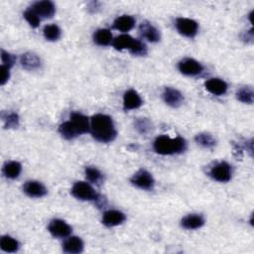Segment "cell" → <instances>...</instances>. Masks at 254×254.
Masks as SVG:
<instances>
[{"mask_svg": "<svg viewBox=\"0 0 254 254\" xmlns=\"http://www.w3.org/2000/svg\"><path fill=\"white\" fill-rule=\"evenodd\" d=\"M89 131L96 140L102 143L113 141L118 135L112 119L105 114H97L91 118Z\"/></svg>", "mask_w": 254, "mask_h": 254, "instance_id": "obj_1", "label": "cell"}, {"mask_svg": "<svg viewBox=\"0 0 254 254\" xmlns=\"http://www.w3.org/2000/svg\"><path fill=\"white\" fill-rule=\"evenodd\" d=\"M90 123L85 115L73 112L71 113L70 120L62 123L59 127V132L67 140L74 139V138L85 134L89 131Z\"/></svg>", "mask_w": 254, "mask_h": 254, "instance_id": "obj_2", "label": "cell"}, {"mask_svg": "<svg viewBox=\"0 0 254 254\" xmlns=\"http://www.w3.org/2000/svg\"><path fill=\"white\" fill-rule=\"evenodd\" d=\"M153 148L155 152L160 155H174L186 150L187 143L186 140L180 136L171 138L169 136L162 135L156 138Z\"/></svg>", "mask_w": 254, "mask_h": 254, "instance_id": "obj_3", "label": "cell"}, {"mask_svg": "<svg viewBox=\"0 0 254 254\" xmlns=\"http://www.w3.org/2000/svg\"><path fill=\"white\" fill-rule=\"evenodd\" d=\"M72 195L82 201H96L99 199L96 190L85 182H77L73 186Z\"/></svg>", "mask_w": 254, "mask_h": 254, "instance_id": "obj_4", "label": "cell"}, {"mask_svg": "<svg viewBox=\"0 0 254 254\" xmlns=\"http://www.w3.org/2000/svg\"><path fill=\"white\" fill-rule=\"evenodd\" d=\"M176 28L181 35L188 38H193L198 33L199 24L193 19L181 17L176 20Z\"/></svg>", "mask_w": 254, "mask_h": 254, "instance_id": "obj_5", "label": "cell"}, {"mask_svg": "<svg viewBox=\"0 0 254 254\" xmlns=\"http://www.w3.org/2000/svg\"><path fill=\"white\" fill-rule=\"evenodd\" d=\"M130 181L135 187L142 190H152L155 185L153 176L148 171L143 169L136 172Z\"/></svg>", "mask_w": 254, "mask_h": 254, "instance_id": "obj_6", "label": "cell"}, {"mask_svg": "<svg viewBox=\"0 0 254 254\" xmlns=\"http://www.w3.org/2000/svg\"><path fill=\"white\" fill-rule=\"evenodd\" d=\"M178 68H179V71L183 75L191 76V77L198 76L203 71V67L201 63H199L198 61H196L194 59H190V58L182 60L179 63Z\"/></svg>", "mask_w": 254, "mask_h": 254, "instance_id": "obj_7", "label": "cell"}, {"mask_svg": "<svg viewBox=\"0 0 254 254\" xmlns=\"http://www.w3.org/2000/svg\"><path fill=\"white\" fill-rule=\"evenodd\" d=\"M232 166L226 162H220L211 169V177L220 183H226L232 179Z\"/></svg>", "mask_w": 254, "mask_h": 254, "instance_id": "obj_8", "label": "cell"}, {"mask_svg": "<svg viewBox=\"0 0 254 254\" xmlns=\"http://www.w3.org/2000/svg\"><path fill=\"white\" fill-rule=\"evenodd\" d=\"M48 229L53 237L59 238L67 237L72 233V227L62 220H53L50 222Z\"/></svg>", "mask_w": 254, "mask_h": 254, "instance_id": "obj_9", "label": "cell"}, {"mask_svg": "<svg viewBox=\"0 0 254 254\" xmlns=\"http://www.w3.org/2000/svg\"><path fill=\"white\" fill-rule=\"evenodd\" d=\"M30 9L42 18H52L56 12L55 4L48 0L35 2Z\"/></svg>", "mask_w": 254, "mask_h": 254, "instance_id": "obj_10", "label": "cell"}, {"mask_svg": "<svg viewBox=\"0 0 254 254\" xmlns=\"http://www.w3.org/2000/svg\"><path fill=\"white\" fill-rule=\"evenodd\" d=\"M23 191L30 198H42L47 195V189L37 181H28L23 186Z\"/></svg>", "mask_w": 254, "mask_h": 254, "instance_id": "obj_11", "label": "cell"}, {"mask_svg": "<svg viewBox=\"0 0 254 254\" xmlns=\"http://www.w3.org/2000/svg\"><path fill=\"white\" fill-rule=\"evenodd\" d=\"M142 105V100L139 94L134 89L127 90L123 97V108L124 110H132L139 108Z\"/></svg>", "mask_w": 254, "mask_h": 254, "instance_id": "obj_12", "label": "cell"}, {"mask_svg": "<svg viewBox=\"0 0 254 254\" xmlns=\"http://www.w3.org/2000/svg\"><path fill=\"white\" fill-rule=\"evenodd\" d=\"M126 220L125 215L119 211H107L102 216V223L105 226L112 227L123 223Z\"/></svg>", "mask_w": 254, "mask_h": 254, "instance_id": "obj_13", "label": "cell"}, {"mask_svg": "<svg viewBox=\"0 0 254 254\" xmlns=\"http://www.w3.org/2000/svg\"><path fill=\"white\" fill-rule=\"evenodd\" d=\"M163 100L168 105L178 107L182 104L184 97L180 90L173 87H166L163 92Z\"/></svg>", "mask_w": 254, "mask_h": 254, "instance_id": "obj_14", "label": "cell"}, {"mask_svg": "<svg viewBox=\"0 0 254 254\" xmlns=\"http://www.w3.org/2000/svg\"><path fill=\"white\" fill-rule=\"evenodd\" d=\"M204 86L214 96H222L227 91V84L220 79H210L205 82Z\"/></svg>", "mask_w": 254, "mask_h": 254, "instance_id": "obj_15", "label": "cell"}, {"mask_svg": "<svg viewBox=\"0 0 254 254\" xmlns=\"http://www.w3.org/2000/svg\"><path fill=\"white\" fill-rule=\"evenodd\" d=\"M139 32L142 37L147 39L151 43H156L160 41V32L156 27L148 22H142L139 27Z\"/></svg>", "mask_w": 254, "mask_h": 254, "instance_id": "obj_16", "label": "cell"}, {"mask_svg": "<svg viewBox=\"0 0 254 254\" xmlns=\"http://www.w3.org/2000/svg\"><path fill=\"white\" fill-rule=\"evenodd\" d=\"M21 65L27 71H34L41 67L40 58L34 53H25L21 56Z\"/></svg>", "mask_w": 254, "mask_h": 254, "instance_id": "obj_17", "label": "cell"}, {"mask_svg": "<svg viewBox=\"0 0 254 254\" xmlns=\"http://www.w3.org/2000/svg\"><path fill=\"white\" fill-rule=\"evenodd\" d=\"M63 250L64 252L70 254L80 253L84 250V241L78 237H72L64 242Z\"/></svg>", "mask_w": 254, "mask_h": 254, "instance_id": "obj_18", "label": "cell"}, {"mask_svg": "<svg viewBox=\"0 0 254 254\" xmlns=\"http://www.w3.org/2000/svg\"><path fill=\"white\" fill-rule=\"evenodd\" d=\"M135 25V19L129 15H122L115 19L113 22V28L121 32L130 31Z\"/></svg>", "mask_w": 254, "mask_h": 254, "instance_id": "obj_19", "label": "cell"}, {"mask_svg": "<svg viewBox=\"0 0 254 254\" xmlns=\"http://www.w3.org/2000/svg\"><path fill=\"white\" fill-rule=\"evenodd\" d=\"M181 224L185 229H198L204 224V220L200 215H188L182 220Z\"/></svg>", "mask_w": 254, "mask_h": 254, "instance_id": "obj_20", "label": "cell"}, {"mask_svg": "<svg viewBox=\"0 0 254 254\" xmlns=\"http://www.w3.org/2000/svg\"><path fill=\"white\" fill-rule=\"evenodd\" d=\"M134 42V39L127 35V34H122L119 37L115 38L112 42V45L115 50L118 51H122V50H129L131 48V46Z\"/></svg>", "mask_w": 254, "mask_h": 254, "instance_id": "obj_21", "label": "cell"}, {"mask_svg": "<svg viewBox=\"0 0 254 254\" xmlns=\"http://www.w3.org/2000/svg\"><path fill=\"white\" fill-rule=\"evenodd\" d=\"M22 171V166L19 162H16V161H11V162H8L4 165L3 167V174L6 178L8 179H16L19 177Z\"/></svg>", "mask_w": 254, "mask_h": 254, "instance_id": "obj_22", "label": "cell"}, {"mask_svg": "<svg viewBox=\"0 0 254 254\" xmlns=\"http://www.w3.org/2000/svg\"><path fill=\"white\" fill-rule=\"evenodd\" d=\"M94 41L99 46H108L113 42L112 34L107 29H99L94 34Z\"/></svg>", "mask_w": 254, "mask_h": 254, "instance_id": "obj_23", "label": "cell"}, {"mask_svg": "<svg viewBox=\"0 0 254 254\" xmlns=\"http://www.w3.org/2000/svg\"><path fill=\"white\" fill-rule=\"evenodd\" d=\"M0 247L5 252L13 253L19 249V243L13 237L9 236H4L0 239Z\"/></svg>", "mask_w": 254, "mask_h": 254, "instance_id": "obj_24", "label": "cell"}, {"mask_svg": "<svg viewBox=\"0 0 254 254\" xmlns=\"http://www.w3.org/2000/svg\"><path fill=\"white\" fill-rule=\"evenodd\" d=\"M195 140L198 144L204 148H214L217 144L215 138L209 133H200L195 137Z\"/></svg>", "mask_w": 254, "mask_h": 254, "instance_id": "obj_25", "label": "cell"}, {"mask_svg": "<svg viewBox=\"0 0 254 254\" xmlns=\"http://www.w3.org/2000/svg\"><path fill=\"white\" fill-rule=\"evenodd\" d=\"M44 37L48 41H58L61 38V29L56 24H51L45 26L44 30Z\"/></svg>", "mask_w": 254, "mask_h": 254, "instance_id": "obj_26", "label": "cell"}, {"mask_svg": "<svg viewBox=\"0 0 254 254\" xmlns=\"http://www.w3.org/2000/svg\"><path fill=\"white\" fill-rule=\"evenodd\" d=\"M1 118L5 128H17L19 126V115L17 113H2Z\"/></svg>", "mask_w": 254, "mask_h": 254, "instance_id": "obj_27", "label": "cell"}, {"mask_svg": "<svg viewBox=\"0 0 254 254\" xmlns=\"http://www.w3.org/2000/svg\"><path fill=\"white\" fill-rule=\"evenodd\" d=\"M237 98L239 102H243V103H247V104H252L253 101H254V94H253V90L250 87H242L240 88L237 94Z\"/></svg>", "mask_w": 254, "mask_h": 254, "instance_id": "obj_28", "label": "cell"}, {"mask_svg": "<svg viewBox=\"0 0 254 254\" xmlns=\"http://www.w3.org/2000/svg\"><path fill=\"white\" fill-rule=\"evenodd\" d=\"M85 177L86 179L91 182V183H95V184H100L102 180V174L100 172V170H98L97 168L94 167H86L85 168Z\"/></svg>", "mask_w": 254, "mask_h": 254, "instance_id": "obj_29", "label": "cell"}, {"mask_svg": "<svg viewBox=\"0 0 254 254\" xmlns=\"http://www.w3.org/2000/svg\"><path fill=\"white\" fill-rule=\"evenodd\" d=\"M135 129L141 133V134H147L152 129V123L147 119H138L134 123Z\"/></svg>", "mask_w": 254, "mask_h": 254, "instance_id": "obj_30", "label": "cell"}, {"mask_svg": "<svg viewBox=\"0 0 254 254\" xmlns=\"http://www.w3.org/2000/svg\"><path fill=\"white\" fill-rule=\"evenodd\" d=\"M129 51L131 54H133L135 56H144L147 53V47H146V45L143 42H141L140 40L134 39V42L131 46V48L129 49Z\"/></svg>", "mask_w": 254, "mask_h": 254, "instance_id": "obj_31", "label": "cell"}, {"mask_svg": "<svg viewBox=\"0 0 254 254\" xmlns=\"http://www.w3.org/2000/svg\"><path fill=\"white\" fill-rule=\"evenodd\" d=\"M24 18L29 23V25L33 28H37L40 24V17L31 9H28L24 12Z\"/></svg>", "mask_w": 254, "mask_h": 254, "instance_id": "obj_32", "label": "cell"}, {"mask_svg": "<svg viewBox=\"0 0 254 254\" xmlns=\"http://www.w3.org/2000/svg\"><path fill=\"white\" fill-rule=\"evenodd\" d=\"M1 60H2V65L6 66L8 68H11L15 63V57L13 55L5 52L4 50L1 51Z\"/></svg>", "mask_w": 254, "mask_h": 254, "instance_id": "obj_33", "label": "cell"}, {"mask_svg": "<svg viewBox=\"0 0 254 254\" xmlns=\"http://www.w3.org/2000/svg\"><path fill=\"white\" fill-rule=\"evenodd\" d=\"M10 68L6 66H1L0 68V72H1V80H0V85H4L10 79Z\"/></svg>", "mask_w": 254, "mask_h": 254, "instance_id": "obj_34", "label": "cell"}, {"mask_svg": "<svg viewBox=\"0 0 254 254\" xmlns=\"http://www.w3.org/2000/svg\"><path fill=\"white\" fill-rule=\"evenodd\" d=\"M89 6H91V7H89L88 10L92 13L97 12L100 9V3L99 2H91V3H89Z\"/></svg>", "mask_w": 254, "mask_h": 254, "instance_id": "obj_35", "label": "cell"}]
</instances>
